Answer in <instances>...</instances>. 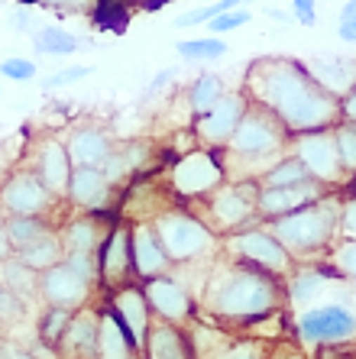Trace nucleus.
I'll return each instance as SVG.
<instances>
[{
    "mask_svg": "<svg viewBox=\"0 0 356 359\" xmlns=\"http://www.w3.org/2000/svg\"><path fill=\"white\" fill-rule=\"evenodd\" d=\"M240 91L246 94L249 104L279 117L289 136L308 133V130H331L340 120L337 97H331L311 78L305 59L259 55L249 62Z\"/></svg>",
    "mask_w": 356,
    "mask_h": 359,
    "instance_id": "1",
    "label": "nucleus"
},
{
    "mask_svg": "<svg viewBox=\"0 0 356 359\" xmlns=\"http://www.w3.org/2000/svg\"><path fill=\"white\" fill-rule=\"evenodd\" d=\"M285 308V282L237 259L217 256L207 266L198 294V314L230 330H243L263 314Z\"/></svg>",
    "mask_w": 356,
    "mask_h": 359,
    "instance_id": "2",
    "label": "nucleus"
},
{
    "mask_svg": "<svg viewBox=\"0 0 356 359\" xmlns=\"http://www.w3.org/2000/svg\"><path fill=\"white\" fill-rule=\"evenodd\" d=\"M289 140L291 136L279 123V117H272L269 110L256 107V104H249L243 120L233 130V136L220 149L227 182H259L265 168L275 165L289 152Z\"/></svg>",
    "mask_w": 356,
    "mask_h": 359,
    "instance_id": "3",
    "label": "nucleus"
},
{
    "mask_svg": "<svg viewBox=\"0 0 356 359\" xmlns=\"http://www.w3.org/2000/svg\"><path fill=\"white\" fill-rule=\"evenodd\" d=\"M340 201H343V191L334 188L315 204H308V208L295 210V214H285L279 220H269V230H272V236L285 246V252L295 262L324 259L331 252V246L337 243Z\"/></svg>",
    "mask_w": 356,
    "mask_h": 359,
    "instance_id": "4",
    "label": "nucleus"
},
{
    "mask_svg": "<svg viewBox=\"0 0 356 359\" xmlns=\"http://www.w3.org/2000/svg\"><path fill=\"white\" fill-rule=\"evenodd\" d=\"M291 337L301 346H347L356 340V288H350L343 278L327 288L321 301L308 304L291 318Z\"/></svg>",
    "mask_w": 356,
    "mask_h": 359,
    "instance_id": "5",
    "label": "nucleus"
},
{
    "mask_svg": "<svg viewBox=\"0 0 356 359\" xmlns=\"http://www.w3.org/2000/svg\"><path fill=\"white\" fill-rule=\"evenodd\" d=\"M152 226L172 266H198V262H214L220 256V236L188 204L175 201L172 208L152 217Z\"/></svg>",
    "mask_w": 356,
    "mask_h": 359,
    "instance_id": "6",
    "label": "nucleus"
},
{
    "mask_svg": "<svg viewBox=\"0 0 356 359\" xmlns=\"http://www.w3.org/2000/svg\"><path fill=\"white\" fill-rule=\"evenodd\" d=\"M256 198H259L256 182H224L220 188H214L207 198H201L191 208L217 236H227L243 230V226L259 224Z\"/></svg>",
    "mask_w": 356,
    "mask_h": 359,
    "instance_id": "7",
    "label": "nucleus"
},
{
    "mask_svg": "<svg viewBox=\"0 0 356 359\" xmlns=\"http://www.w3.org/2000/svg\"><path fill=\"white\" fill-rule=\"evenodd\" d=\"M224 182L227 172L220 152L204 149V146H195V149L175 156L166 168V188L178 204H198Z\"/></svg>",
    "mask_w": 356,
    "mask_h": 359,
    "instance_id": "8",
    "label": "nucleus"
},
{
    "mask_svg": "<svg viewBox=\"0 0 356 359\" xmlns=\"http://www.w3.org/2000/svg\"><path fill=\"white\" fill-rule=\"evenodd\" d=\"M220 256L227 259H237L243 266H253L259 272H269L275 278H285L291 276V269H295V259H291L285 246L272 236L269 224H253V226H243L237 233H227L220 236Z\"/></svg>",
    "mask_w": 356,
    "mask_h": 359,
    "instance_id": "9",
    "label": "nucleus"
},
{
    "mask_svg": "<svg viewBox=\"0 0 356 359\" xmlns=\"http://www.w3.org/2000/svg\"><path fill=\"white\" fill-rule=\"evenodd\" d=\"M185 334H188L191 350L198 359H265L269 346H272V343H263L243 330L214 324L201 314L185 324Z\"/></svg>",
    "mask_w": 356,
    "mask_h": 359,
    "instance_id": "10",
    "label": "nucleus"
},
{
    "mask_svg": "<svg viewBox=\"0 0 356 359\" xmlns=\"http://www.w3.org/2000/svg\"><path fill=\"white\" fill-rule=\"evenodd\" d=\"M58 198L29 165H13L0 182V217H55Z\"/></svg>",
    "mask_w": 356,
    "mask_h": 359,
    "instance_id": "11",
    "label": "nucleus"
},
{
    "mask_svg": "<svg viewBox=\"0 0 356 359\" xmlns=\"http://www.w3.org/2000/svg\"><path fill=\"white\" fill-rule=\"evenodd\" d=\"M289 152L308 168V175L315 178V182L327 184V188H343L347 172L340 165L337 142H334L331 130H308V133L291 136Z\"/></svg>",
    "mask_w": 356,
    "mask_h": 359,
    "instance_id": "12",
    "label": "nucleus"
},
{
    "mask_svg": "<svg viewBox=\"0 0 356 359\" xmlns=\"http://www.w3.org/2000/svg\"><path fill=\"white\" fill-rule=\"evenodd\" d=\"M140 285H143V294L150 301V311L156 320L185 327L188 320L198 318V298H195V292L175 276L172 269L156 278H146V282H140Z\"/></svg>",
    "mask_w": 356,
    "mask_h": 359,
    "instance_id": "13",
    "label": "nucleus"
},
{
    "mask_svg": "<svg viewBox=\"0 0 356 359\" xmlns=\"http://www.w3.org/2000/svg\"><path fill=\"white\" fill-rule=\"evenodd\" d=\"M246 107H249V100H246V94H243L240 88H237V91H227L224 97L214 104V107L207 110L204 117L191 120V133H195L198 146L220 152L227 146V140L233 136L237 123L243 120Z\"/></svg>",
    "mask_w": 356,
    "mask_h": 359,
    "instance_id": "14",
    "label": "nucleus"
},
{
    "mask_svg": "<svg viewBox=\"0 0 356 359\" xmlns=\"http://www.w3.org/2000/svg\"><path fill=\"white\" fill-rule=\"evenodd\" d=\"M120 188L100 168H72L65 188V204L75 214H114Z\"/></svg>",
    "mask_w": 356,
    "mask_h": 359,
    "instance_id": "15",
    "label": "nucleus"
},
{
    "mask_svg": "<svg viewBox=\"0 0 356 359\" xmlns=\"http://www.w3.org/2000/svg\"><path fill=\"white\" fill-rule=\"evenodd\" d=\"M23 156H26L23 165L33 168L36 175H39V182L46 184V188H49L58 201L65 198L68 178H72V159H68L62 136L39 133L33 142H29V149H26Z\"/></svg>",
    "mask_w": 356,
    "mask_h": 359,
    "instance_id": "16",
    "label": "nucleus"
},
{
    "mask_svg": "<svg viewBox=\"0 0 356 359\" xmlns=\"http://www.w3.org/2000/svg\"><path fill=\"white\" fill-rule=\"evenodd\" d=\"M126 282H136L130 256V224L117 217L98 250V292H114Z\"/></svg>",
    "mask_w": 356,
    "mask_h": 359,
    "instance_id": "17",
    "label": "nucleus"
},
{
    "mask_svg": "<svg viewBox=\"0 0 356 359\" xmlns=\"http://www.w3.org/2000/svg\"><path fill=\"white\" fill-rule=\"evenodd\" d=\"M72 168H104L117 146V136L98 120H75L62 136Z\"/></svg>",
    "mask_w": 356,
    "mask_h": 359,
    "instance_id": "18",
    "label": "nucleus"
},
{
    "mask_svg": "<svg viewBox=\"0 0 356 359\" xmlns=\"http://www.w3.org/2000/svg\"><path fill=\"white\" fill-rule=\"evenodd\" d=\"M172 204H175V198L169 194L166 182H156V175H143L120 188L114 214L120 220H126V224H140V220L159 217V214L166 208H172Z\"/></svg>",
    "mask_w": 356,
    "mask_h": 359,
    "instance_id": "19",
    "label": "nucleus"
},
{
    "mask_svg": "<svg viewBox=\"0 0 356 359\" xmlns=\"http://www.w3.org/2000/svg\"><path fill=\"white\" fill-rule=\"evenodd\" d=\"M98 285L88 282L84 276H78L72 266L58 262V266L46 269L39 276V298L52 308H68V311H78L84 304H91L98 298Z\"/></svg>",
    "mask_w": 356,
    "mask_h": 359,
    "instance_id": "20",
    "label": "nucleus"
},
{
    "mask_svg": "<svg viewBox=\"0 0 356 359\" xmlns=\"http://www.w3.org/2000/svg\"><path fill=\"white\" fill-rule=\"evenodd\" d=\"M100 301L114 311V318L124 324V330L130 334V340L140 346L143 353V343H146V334L152 327V311H150V301L143 294V285L140 282H126L114 292H104Z\"/></svg>",
    "mask_w": 356,
    "mask_h": 359,
    "instance_id": "21",
    "label": "nucleus"
},
{
    "mask_svg": "<svg viewBox=\"0 0 356 359\" xmlns=\"http://www.w3.org/2000/svg\"><path fill=\"white\" fill-rule=\"evenodd\" d=\"M327 191H334V188L315 182V178H308L301 184H285V188H259V198H256L259 220L269 224V220H279L285 214H295V210L321 201Z\"/></svg>",
    "mask_w": 356,
    "mask_h": 359,
    "instance_id": "22",
    "label": "nucleus"
},
{
    "mask_svg": "<svg viewBox=\"0 0 356 359\" xmlns=\"http://www.w3.org/2000/svg\"><path fill=\"white\" fill-rule=\"evenodd\" d=\"M98 334H100V301H91L72 314L65 337L58 340V359H98Z\"/></svg>",
    "mask_w": 356,
    "mask_h": 359,
    "instance_id": "23",
    "label": "nucleus"
},
{
    "mask_svg": "<svg viewBox=\"0 0 356 359\" xmlns=\"http://www.w3.org/2000/svg\"><path fill=\"white\" fill-rule=\"evenodd\" d=\"M130 256H133V276H136V282L156 278L172 269V262H169L166 250H162V243L156 236L152 220L130 224Z\"/></svg>",
    "mask_w": 356,
    "mask_h": 359,
    "instance_id": "24",
    "label": "nucleus"
},
{
    "mask_svg": "<svg viewBox=\"0 0 356 359\" xmlns=\"http://www.w3.org/2000/svg\"><path fill=\"white\" fill-rule=\"evenodd\" d=\"M114 220L117 214H72L55 226V233L65 246V252H94L98 256L100 243L114 226Z\"/></svg>",
    "mask_w": 356,
    "mask_h": 359,
    "instance_id": "25",
    "label": "nucleus"
},
{
    "mask_svg": "<svg viewBox=\"0 0 356 359\" xmlns=\"http://www.w3.org/2000/svg\"><path fill=\"white\" fill-rule=\"evenodd\" d=\"M143 359H198V356L191 350L185 327L152 318V327L146 334V343H143Z\"/></svg>",
    "mask_w": 356,
    "mask_h": 359,
    "instance_id": "26",
    "label": "nucleus"
},
{
    "mask_svg": "<svg viewBox=\"0 0 356 359\" xmlns=\"http://www.w3.org/2000/svg\"><path fill=\"white\" fill-rule=\"evenodd\" d=\"M98 359H143L140 346L130 340L124 324L114 318V311L100 301V334H98Z\"/></svg>",
    "mask_w": 356,
    "mask_h": 359,
    "instance_id": "27",
    "label": "nucleus"
},
{
    "mask_svg": "<svg viewBox=\"0 0 356 359\" xmlns=\"http://www.w3.org/2000/svg\"><path fill=\"white\" fill-rule=\"evenodd\" d=\"M305 65L311 78L337 100L356 84V59H308Z\"/></svg>",
    "mask_w": 356,
    "mask_h": 359,
    "instance_id": "28",
    "label": "nucleus"
},
{
    "mask_svg": "<svg viewBox=\"0 0 356 359\" xmlns=\"http://www.w3.org/2000/svg\"><path fill=\"white\" fill-rule=\"evenodd\" d=\"M224 94H227L224 78L217 75V72H201V75L185 88V110H188V117L191 120L204 117L207 110L214 107Z\"/></svg>",
    "mask_w": 356,
    "mask_h": 359,
    "instance_id": "29",
    "label": "nucleus"
},
{
    "mask_svg": "<svg viewBox=\"0 0 356 359\" xmlns=\"http://www.w3.org/2000/svg\"><path fill=\"white\" fill-rule=\"evenodd\" d=\"M23 266H29L36 272V276H42L46 269L58 266V262L65 259V246H62V240H58V233L52 230V233L39 236L36 243H29V246H23V250L13 252Z\"/></svg>",
    "mask_w": 356,
    "mask_h": 359,
    "instance_id": "30",
    "label": "nucleus"
},
{
    "mask_svg": "<svg viewBox=\"0 0 356 359\" xmlns=\"http://www.w3.org/2000/svg\"><path fill=\"white\" fill-rule=\"evenodd\" d=\"M36 52L49 55V59H72L81 49V36L65 29V26H39L33 33Z\"/></svg>",
    "mask_w": 356,
    "mask_h": 359,
    "instance_id": "31",
    "label": "nucleus"
},
{
    "mask_svg": "<svg viewBox=\"0 0 356 359\" xmlns=\"http://www.w3.org/2000/svg\"><path fill=\"white\" fill-rule=\"evenodd\" d=\"M4 230H7V240H10V250L17 252L29 243H36L39 236L52 233L55 224L49 217H4Z\"/></svg>",
    "mask_w": 356,
    "mask_h": 359,
    "instance_id": "32",
    "label": "nucleus"
},
{
    "mask_svg": "<svg viewBox=\"0 0 356 359\" xmlns=\"http://www.w3.org/2000/svg\"><path fill=\"white\" fill-rule=\"evenodd\" d=\"M175 52L182 62H195V65H207V62L224 59L227 42L224 36H198V39H178Z\"/></svg>",
    "mask_w": 356,
    "mask_h": 359,
    "instance_id": "33",
    "label": "nucleus"
},
{
    "mask_svg": "<svg viewBox=\"0 0 356 359\" xmlns=\"http://www.w3.org/2000/svg\"><path fill=\"white\" fill-rule=\"evenodd\" d=\"M308 178H311L308 175V168L301 165L291 152H285L275 165H269L263 175H259L256 184L259 188H285V184H301V182H308Z\"/></svg>",
    "mask_w": 356,
    "mask_h": 359,
    "instance_id": "34",
    "label": "nucleus"
},
{
    "mask_svg": "<svg viewBox=\"0 0 356 359\" xmlns=\"http://www.w3.org/2000/svg\"><path fill=\"white\" fill-rule=\"evenodd\" d=\"M72 314L75 311H68V308H52V304H46V311L39 314V320H36V337L42 343V346H49V350H55L58 340L65 337L68 324H72Z\"/></svg>",
    "mask_w": 356,
    "mask_h": 359,
    "instance_id": "35",
    "label": "nucleus"
},
{
    "mask_svg": "<svg viewBox=\"0 0 356 359\" xmlns=\"http://www.w3.org/2000/svg\"><path fill=\"white\" fill-rule=\"evenodd\" d=\"M0 282L4 285H10V288H13V292L20 294V298H29V294H39V276H36L33 269L29 266H23V262L17 259V256H7V259L0 262Z\"/></svg>",
    "mask_w": 356,
    "mask_h": 359,
    "instance_id": "36",
    "label": "nucleus"
},
{
    "mask_svg": "<svg viewBox=\"0 0 356 359\" xmlns=\"http://www.w3.org/2000/svg\"><path fill=\"white\" fill-rule=\"evenodd\" d=\"M324 259L331 262L337 278H343L350 288H356V243L353 240H337Z\"/></svg>",
    "mask_w": 356,
    "mask_h": 359,
    "instance_id": "37",
    "label": "nucleus"
},
{
    "mask_svg": "<svg viewBox=\"0 0 356 359\" xmlns=\"http://www.w3.org/2000/svg\"><path fill=\"white\" fill-rule=\"evenodd\" d=\"M334 142H337V156H340V165L343 172H356V123H347V120H337L331 126Z\"/></svg>",
    "mask_w": 356,
    "mask_h": 359,
    "instance_id": "38",
    "label": "nucleus"
},
{
    "mask_svg": "<svg viewBox=\"0 0 356 359\" xmlns=\"http://www.w3.org/2000/svg\"><path fill=\"white\" fill-rule=\"evenodd\" d=\"M249 20H253V13H249L246 7H237V10H227V13H217L214 20H207L204 29H207V36H227V33H233V29L246 26Z\"/></svg>",
    "mask_w": 356,
    "mask_h": 359,
    "instance_id": "39",
    "label": "nucleus"
},
{
    "mask_svg": "<svg viewBox=\"0 0 356 359\" xmlns=\"http://www.w3.org/2000/svg\"><path fill=\"white\" fill-rule=\"evenodd\" d=\"M94 68L91 65H65V68H58V72H52L46 81H42V88L46 91H58V88H68V84H78L81 78H88Z\"/></svg>",
    "mask_w": 356,
    "mask_h": 359,
    "instance_id": "40",
    "label": "nucleus"
},
{
    "mask_svg": "<svg viewBox=\"0 0 356 359\" xmlns=\"http://www.w3.org/2000/svg\"><path fill=\"white\" fill-rule=\"evenodd\" d=\"M0 75L10 78V81H17V84H26L36 78V62L23 59V55H10V59L0 62Z\"/></svg>",
    "mask_w": 356,
    "mask_h": 359,
    "instance_id": "41",
    "label": "nucleus"
},
{
    "mask_svg": "<svg viewBox=\"0 0 356 359\" xmlns=\"http://www.w3.org/2000/svg\"><path fill=\"white\" fill-rule=\"evenodd\" d=\"M23 308H26V301L10 285L0 282V324H17L23 318Z\"/></svg>",
    "mask_w": 356,
    "mask_h": 359,
    "instance_id": "42",
    "label": "nucleus"
},
{
    "mask_svg": "<svg viewBox=\"0 0 356 359\" xmlns=\"http://www.w3.org/2000/svg\"><path fill=\"white\" fill-rule=\"evenodd\" d=\"M337 240H353L356 243V198L353 194H343V201H340Z\"/></svg>",
    "mask_w": 356,
    "mask_h": 359,
    "instance_id": "43",
    "label": "nucleus"
},
{
    "mask_svg": "<svg viewBox=\"0 0 356 359\" xmlns=\"http://www.w3.org/2000/svg\"><path fill=\"white\" fill-rule=\"evenodd\" d=\"M265 359H311V356L301 350V343L295 340V337H285V340H279V343L269 346V356Z\"/></svg>",
    "mask_w": 356,
    "mask_h": 359,
    "instance_id": "44",
    "label": "nucleus"
},
{
    "mask_svg": "<svg viewBox=\"0 0 356 359\" xmlns=\"http://www.w3.org/2000/svg\"><path fill=\"white\" fill-rule=\"evenodd\" d=\"M289 13L298 26H315L317 23V0H291Z\"/></svg>",
    "mask_w": 356,
    "mask_h": 359,
    "instance_id": "45",
    "label": "nucleus"
},
{
    "mask_svg": "<svg viewBox=\"0 0 356 359\" xmlns=\"http://www.w3.org/2000/svg\"><path fill=\"white\" fill-rule=\"evenodd\" d=\"M39 4L58 10V13H94L98 10V0H39Z\"/></svg>",
    "mask_w": 356,
    "mask_h": 359,
    "instance_id": "46",
    "label": "nucleus"
},
{
    "mask_svg": "<svg viewBox=\"0 0 356 359\" xmlns=\"http://www.w3.org/2000/svg\"><path fill=\"white\" fill-rule=\"evenodd\" d=\"M337 107H340V120H347V123H356V84L350 88L343 97L337 100Z\"/></svg>",
    "mask_w": 356,
    "mask_h": 359,
    "instance_id": "47",
    "label": "nucleus"
},
{
    "mask_svg": "<svg viewBox=\"0 0 356 359\" xmlns=\"http://www.w3.org/2000/svg\"><path fill=\"white\" fill-rule=\"evenodd\" d=\"M175 75H178V68H162V72H156V78H152L150 88H146V97H152V94H159L162 88H169V84L175 81Z\"/></svg>",
    "mask_w": 356,
    "mask_h": 359,
    "instance_id": "48",
    "label": "nucleus"
},
{
    "mask_svg": "<svg viewBox=\"0 0 356 359\" xmlns=\"http://www.w3.org/2000/svg\"><path fill=\"white\" fill-rule=\"evenodd\" d=\"M33 26H36V20H33V10L29 7H20L17 13H13V33H29L33 36L36 33Z\"/></svg>",
    "mask_w": 356,
    "mask_h": 359,
    "instance_id": "49",
    "label": "nucleus"
},
{
    "mask_svg": "<svg viewBox=\"0 0 356 359\" xmlns=\"http://www.w3.org/2000/svg\"><path fill=\"white\" fill-rule=\"evenodd\" d=\"M0 359H39L33 350H23V346H10V343L0 340Z\"/></svg>",
    "mask_w": 356,
    "mask_h": 359,
    "instance_id": "50",
    "label": "nucleus"
},
{
    "mask_svg": "<svg viewBox=\"0 0 356 359\" xmlns=\"http://www.w3.org/2000/svg\"><path fill=\"white\" fill-rule=\"evenodd\" d=\"M317 359H356V353L347 346H324V350H317Z\"/></svg>",
    "mask_w": 356,
    "mask_h": 359,
    "instance_id": "51",
    "label": "nucleus"
},
{
    "mask_svg": "<svg viewBox=\"0 0 356 359\" xmlns=\"http://www.w3.org/2000/svg\"><path fill=\"white\" fill-rule=\"evenodd\" d=\"M10 162H13V156H10V146H7V142H0V182H4V175H7L10 168H13Z\"/></svg>",
    "mask_w": 356,
    "mask_h": 359,
    "instance_id": "52",
    "label": "nucleus"
},
{
    "mask_svg": "<svg viewBox=\"0 0 356 359\" xmlns=\"http://www.w3.org/2000/svg\"><path fill=\"white\" fill-rule=\"evenodd\" d=\"M7 256H13V250H10V240H7V230H4V217H0V262L7 259Z\"/></svg>",
    "mask_w": 356,
    "mask_h": 359,
    "instance_id": "53",
    "label": "nucleus"
},
{
    "mask_svg": "<svg viewBox=\"0 0 356 359\" xmlns=\"http://www.w3.org/2000/svg\"><path fill=\"white\" fill-rule=\"evenodd\" d=\"M353 20H356V0H347L340 7V23H353Z\"/></svg>",
    "mask_w": 356,
    "mask_h": 359,
    "instance_id": "54",
    "label": "nucleus"
},
{
    "mask_svg": "<svg viewBox=\"0 0 356 359\" xmlns=\"http://www.w3.org/2000/svg\"><path fill=\"white\" fill-rule=\"evenodd\" d=\"M265 17H269V20H279V23H295L289 10H279V7H269V10H265Z\"/></svg>",
    "mask_w": 356,
    "mask_h": 359,
    "instance_id": "55",
    "label": "nucleus"
},
{
    "mask_svg": "<svg viewBox=\"0 0 356 359\" xmlns=\"http://www.w3.org/2000/svg\"><path fill=\"white\" fill-rule=\"evenodd\" d=\"M133 4H140L143 10H159V7H166V4H172V0H133Z\"/></svg>",
    "mask_w": 356,
    "mask_h": 359,
    "instance_id": "56",
    "label": "nucleus"
},
{
    "mask_svg": "<svg viewBox=\"0 0 356 359\" xmlns=\"http://www.w3.org/2000/svg\"><path fill=\"white\" fill-rule=\"evenodd\" d=\"M340 191H343V194H353V198H356V172H350L347 182H343V188H340Z\"/></svg>",
    "mask_w": 356,
    "mask_h": 359,
    "instance_id": "57",
    "label": "nucleus"
},
{
    "mask_svg": "<svg viewBox=\"0 0 356 359\" xmlns=\"http://www.w3.org/2000/svg\"><path fill=\"white\" fill-rule=\"evenodd\" d=\"M0 334H4V324H0Z\"/></svg>",
    "mask_w": 356,
    "mask_h": 359,
    "instance_id": "58",
    "label": "nucleus"
}]
</instances>
